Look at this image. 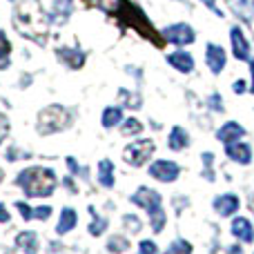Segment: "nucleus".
I'll return each instance as SVG.
<instances>
[{"label": "nucleus", "mask_w": 254, "mask_h": 254, "mask_svg": "<svg viewBox=\"0 0 254 254\" xmlns=\"http://www.w3.org/2000/svg\"><path fill=\"white\" fill-rule=\"evenodd\" d=\"M252 2H254V0H252Z\"/></svg>", "instance_id": "49530a36"}, {"label": "nucleus", "mask_w": 254, "mask_h": 254, "mask_svg": "<svg viewBox=\"0 0 254 254\" xmlns=\"http://www.w3.org/2000/svg\"><path fill=\"white\" fill-rule=\"evenodd\" d=\"M89 214H92V225H89V234H94V237H101V234L107 230V221L103 219V216H98L94 207H89Z\"/></svg>", "instance_id": "393cba45"}, {"label": "nucleus", "mask_w": 254, "mask_h": 254, "mask_svg": "<svg viewBox=\"0 0 254 254\" xmlns=\"http://www.w3.org/2000/svg\"><path fill=\"white\" fill-rule=\"evenodd\" d=\"M201 2H203V4H207V9H212L214 13H219V16H221V11L216 9V0H201Z\"/></svg>", "instance_id": "ea45409f"}, {"label": "nucleus", "mask_w": 254, "mask_h": 254, "mask_svg": "<svg viewBox=\"0 0 254 254\" xmlns=\"http://www.w3.org/2000/svg\"><path fill=\"white\" fill-rule=\"evenodd\" d=\"M163 36H165V38L170 40L172 45H179V47H185V45H192V43H194V38H196L194 29H192L190 25H185V22H176V25L165 27Z\"/></svg>", "instance_id": "6e6552de"}, {"label": "nucleus", "mask_w": 254, "mask_h": 254, "mask_svg": "<svg viewBox=\"0 0 254 254\" xmlns=\"http://www.w3.org/2000/svg\"><path fill=\"white\" fill-rule=\"evenodd\" d=\"M205 63L212 69V74H221L225 69V65H228V54H225V49L221 45L210 43L205 47Z\"/></svg>", "instance_id": "1a4fd4ad"}, {"label": "nucleus", "mask_w": 254, "mask_h": 254, "mask_svg": "<svg viewBox=\"0 0 254 254\" xmlns=\"http://www.w3.org/2000/svg\"><path fill=\"white\" fill-rule=\"evenodd\" d=\"M250 69H252V94H254V61L250 63Z\"/></svg>", "instance_id": "37998d69"}, {"label": "nucleus", "mask_w": 254, "mask_h": 254, "mask_svg": "<svg viewBox=\"0 0 254 254\" xmlns=\"http://www.w3.org/2000/svg\"><path fill=\"white\" fill-rule=\"evenodd\" d=\"M56 56L61 58L65 65H69L71 69H80L85 65V54L76 47H65V49H56Z\"/></svg>", "instance_id": "4468645a"}, {"label": "nucleus", "mask_w": 254, "mask_h": 254, "mask_svg": "<svg viewBox=\"0 0 254 254\" xmlns=\"http://www.w3.org/2000/svg\"><path fill=\"white\" fill-rule=\"evenodd\" d=\"M230 43H232V52L239 61H248L250 58V43H248L246 34L239 27H232L230 31Z\"/></svg>", "instance_id": "9d476101"}, {"label": "nucleus", "mask_w": 254, "mask_h": 254, "mask_svg": "<svg viewBox=\"0 0 254 254\" xmlns=\"http://www.w3.org/2000/svg\"><path fill=\"white\" fill-rule=\"evenodd\" d=\"M239 207L241 205H239V198L234 196V194H221V196L214 198V210H216V214H221V216L237 214Z\"/></svg>", "instance_id": "ddd939ff"}, {"label": "nucleus", "mask_w": 254, "mask_h": 254, "mask_svg": "<svg viewBox=\"0 0 254 254\" xmlns=\"http://www.w3.org/2000/svg\"><path fill=\"white\" fill-rule=\"evenodd\" d=\"M228 254H243V248L241 246H230L228 248Z\"/></svg>", "instance_id": "79ce46f5"}, {"label": "nucleus", "mask_w": 254, "mask_h": 254, "mask_svg": "<svg viewBox=\"0 0 254 254\" xmlns=\"http://www.w3.org/2000/svg\"><path fill=\"white\" fill-rule=\"evenodd\" d=\"M2 179H4V174H2V170H0V183H2Z\"/></svg>", "instance_id": "c03bdc74"}, {"label": "nucleus", "mask_w": 254, "mask_h": 254, "mask_svg": "<svg viewBox=\"0 0 254 254\" xmlns=\"http://www.w3.org/2000/svg\"><path fill=\"white\" fill-rule=\"evenodd\" d=\"M230 4H232V9L239 13V16H243V9H246L248 0H230Z\"/></svg>", "instance_id": "e433bc0d"}, {"label": "nucleus", "mask_w": 254, "mask_h": 254, "mask_svg": "<svg viewBox=\"0 0 254 254\" xmlns=\"http://www.w3.org/2000/svg\"><path fill=\"white\" fill-rule=\"evenodd\" d=\"M16 246L25 254H36L38 252V237L36 232H20L16 237Z\"/></svg>", "instance_id": "aec40b11"}, {"label": "nucleus", "mask_w": 254, "mask_h": 254, "mask_svg": "<svg viewBox=\"0 0 254 254\" xmlns=\"http://www.w3.org/2000/svg\"><path fill=\"white\" fill-rule=\"evenodd\" d=\"M16 207H18V212L22 214V219H25V221H31V219H34V210H31V207L27 205V203L18 201V203H16Z\"/></svg>", "instance_id": "473e14b6"}, {"label": "nucleus", "mask_w": 254, "mask_h": 254, "mask_svg": "<svg viewBox=\"0 0 254 254\" xmlns=\"http://www.w3.org/2000/svg\"><path fill=\"white\" fill-rule=\"evenodd\" d=\"M76 223H78V214H76V210H71V207H63L61 219H58V225H56V232L58 234L71 232V230L76 228Z\"/></svg>", "instance_id": "a211bd4d"}, {"label": "nucleus", "mask_w": 254, "mask_h": 254, "mask_svg": "<svg viewBox=\"0 0 254 254\" xmlns=\"http://www.w3.org/2000/svg\"><path fill=\"white\" fill-rule=\"evenodd\" d=\"M252 210H254V198H252Z\"/></svg>", "instance_id": "a18cd8bd"}, {"label": "nucleus", "mask_w": 254, "mask_h": 254, "mask_svg": "<svg viewBox=\"0 0 254 254\" xmlns=\"http://www.w3.org/2000/svg\"><path fill=\"white\" fill-rule=\"evenodd\" d=\"M71 9H74L71 0H56V2L52 4V16L56 18V20H65L71 13Z\"/></svg>", "instance_id": "5701e85b"}, {"label": "nucleus", "mask_w": 254, "mask_h": 254, "mask_svg": "<svg viewBox=\"0 0 254 254\" xmlns=\"http://www.w3.org/2000/svg\"><path fill=\"white\" fill-rule=\"evenodd\" d=\"M190 145V136H188V131L183 129V127H172V131H170V136H167V147L172 149V152H183L185 147Z\"/></svg>", "instance_id": "dca6fc26"}, {"label": "nucleus", "mask_w": 254, "mask_h": 254, "mask_svg": "<svg viewBox=\"0 0 254 254\" xmlns=\"http://www.w3.org/2000/svg\"><path fill=\"white\" fill-rule=\"evenodd\" d=\"M207 105H210L212 110H216V112L223 110V103H221V96H219V94H212V96L207 98Z\"/></svg>", "instance_id": "c9c22d12"}, {"label": "nucleus", "mask_w": 254, "mask_h": 254, "mask_svg": "<svg viewBox=\"0 0 254 254\" xmlns=\"http://www.w3.org/2000/svg\"><path fill=\"white\" fill-rule=\"evenodd\" d=\"M143 131V123L138 119H127L123 125H121V134L123 136H136Z\"/></svg>", "instance_id": "bb28decb"}, {"label": "nucleus", "mask_w": 254, "mask_h": 254, "mask_svg": "<svg viewBox=\"0 0 254 254\" xmlns=\"http://www.w3.org/2000/svg\"><path fill=\"white\" fill-rule=\"evenodd\" d=\"M234 92L243 94V92H246V83H243V80H237V83H234Z\"/></svg>", "instance_id": "a19ab883"}, {"label": "nucleus", "mask_w": 254, "mask_h": 254, "mask_svg": "<svg viewBox=\"0 0 254 254\" xmlns=\"http://www.w3.org/2000/svg\"><path fill=\"white\" fill-rule=\"evenodd\" d=\"M9 219H11V216H9L7 207H4L2 203H0V223H9Z\"/></svg>", "instance_id": "58836bf2"}, {"label": "nucleus", "mask_w": 254, "mask_h": 254, "mask_svg": "<svg viewBox=\"0 0 254 254\" xmlns=\"http://www.w3.org/2000/svg\"><path fill=\"white\" fill-rule=\"evenodd\" d=\"M9 52H11V45H9V40H7V34L0 31V61H7Z\"/></svg>", "instance_id": "c756f323"}, {"label": "nucleus", "mask_w": 254, "mask_h": 254, "mask_svg": "<svg viewBox=\"0 0 254 254\" xmlns=\"http://www.w3.org/2000/svg\"><path fill=\"white\" fill-rule=\"evenodd\" d=\"M225 154H228V158H232L234 163H239V165H248V163L252 161V149H250V145H246V143L225 145Z\"/></svg>", "instance_id": "f8f14e48"}, {"label": "nucleus", "mask_w": 254, "mask_h": 254, "mask_svg": "<svg viewBox=\"0 0 254 254\" xmlns=\"http://www.w3.org/2000/svg\"><path fill=\"white\" fill-rule=\"evenodd\" d=\"M101 123H103V127H107V129L121 125L123 123V107L121 105L105 107V110H103V116H101Z\"/></svg>", "instance_id": "6ab92c4d"}, {"label": "nucleus", "mask_w": 254, "mask_h": 254, "mask_svg": "<svg viewBox=\"0 0 254 254\" xmlns=\"http://www.w3.org/2000/svg\"><path fill=\"white\" fill-rule=\"evenodd\" d=\"M163 254H192V246L188 241H183V239H176Z\"/></svg>", "instance_id": "cd10ccee"}, {"label": "nucleus", "mask_w": 254, "mask_h": 254, "mask_svg": "<svg viewBox=\"0 0 254 254\" xmlns=\"http://www.w3.org/2000/svg\"><path fill=\"white\" fill-rule=\"evenodd\" d=\"M49 216H52V207L49 205H40L38 210H34V219H38V221H47Z\"/></svg>", "instance_id": "72a5a7b5"}, {"label": "nucleus", "mask_w": 254, "mask_h": 254, "mask_svg": "<svg viewBox=\"0 0 254 254\" xmlns=\"http://www.w3.org/2000/svg\"><path fill=\"white\" fill-rule=\"evenodd\" d=\"M147 174L152 176V179L161 181V183H172V181L179 179L181 167L176 165V163H172V161H165V158H161V161H154L152 165H149Z\"/></svg>", "instance_id": "0eeeda50"}, {"label": "nucleus", "mask_w": 254, "mask_h": 254, "mask_svg": "<svg viewBox=\"0 0 254 254\" xmlns=\"http://www.w3.org/2000/svg\"><path fill=\"white\" fill-rule=\"evenodd\" d=\"M7 134H9V121H7V116L0 112V143L7 138Z\"/></svg>", "instance_id": "f704fd0d"}, {"label": "nucleus", "mask_w": 254, "mask_h": 254, "mask_svg": "<svg viewBox=\"0 0 254 254\" xmlns=\"http://www.w3.org/2000/svg\"><path fill=\"white\" fill-rule=\"evenodd\" d=\"M131 203L138 207H143L145 212L149 214V221H152V230L154 232H163V228H165V210H163V203H161V194L154 192V190L145 188V185H140L138 190H136L134 194H131Z\"/></svg>", "instance_id": "7ed1b4c3"}, {"label": "nucleus", "mask_w": 254, "mask_h": 254, "mask_svg": "<svg viewBox=\"0 0 254 254\" xmlns=\"http://www.w3.org/2000/svg\"><path fill=\"white\" fill-rule=\"evenodd\" d=\"M47 22H49V18L45 16V11H43L38 0H25V2L18 4L16 27L22 31V34L29 36V38L43 40V34L47 31Z\"/></svg>", "instance_id": "f03ea898"}, {"label": "nucleus", "mask_w": 254, "mask_h": 254, "mask_svg": "<svg viewBox=\"0 0 254 254\" xmlns=\"http://www.w3.org/2000/svg\"><path fill=\"white\" fill-rule=\"evenodd\" d=\"M67 165H69L71 174H85V172L78 167V163H76V158H67Z\"/></svg>", "instance_id": "4c0bfd02"}, {"label": "nucleus", "mask_w": 254, "mask_h": 254, "mask_svg": "<svg viewBox=\"0 0 254 254\" xmlns=\"http://www.w3.org/2000/svg\"><path fill=\"white\" fill-rule=\"evenodd\" d=\"M154 152H156V145H154V140L140 138V140H136V143L127 145L125 152H123V158L129 163L131 167H140V165H145V163L152 158Z\"/></svg>", "instance_id": "39448f33"}, {"label": "nucleus", "mask_w": 254, "mask_h": 254, "mask_svg": "<svg viewBox=\"0 0 254 254\" xmlns=\"http://www.w3.org/2000/svg\"><path fill=\"white\" fill-rule=\"evenodd\" d=\"M98 183L103 188H114V163L110 158L98 163Z\"/></svg>", "instance_id": "412c9836"}, {"label": "nucleus", "mask_w": 254, "mask_h": 254, "mask_svg": "<svg viewBox=\"0 0 254 254\" xmlns=\"http://www.w3.org/2000/svg\"><path fill=\"white\" fill-rule=\"evenodd\" d=\"M232 234L239 239V241L243 243H250L254 239V230H252V223L248 219H243V216H237V219L232 221Z\"/></svg>", "instance_id": "f3484780"}, {"label": "nucleus", "mask_w": 254, "mask_h": 254, "mask_svg": "<svg viewBox=\"0 0 254 254\" xmlns=\"http://www.w3.org/2000/svg\"><path fill=\"white\" fill-rule=\"evenodd\" d=\"M138 250H140V254H156V252H158V248H156V243H154V241L145 239V241H140V243H138Z\"/></svg>", "instance_id": "7c9ffc66"}, {"label": "nucleus", "mask_w": 254, "mask_h": 254, "mask_svg": "<svg viewBox=\"0 0 254 254\" xmlns=\"http://www.w3.org/2000/svg\"><path fill=\"white\" fill-rule=\"evenodd\" d=\"M123 225L129 230V232H138L140 230V219L138 216H134V214H125L123 216Z\"/></svg>", "instance_id": "c85d7f7f"}, {"label": "nucleus", "mask_w": 254, "mask_h": 254, "mask_svg": "<svg viewBox=\"0 0 254 254\" xmlns=\"http://www.w3.org/2000/svg\"><path fill=\"white\" fill-rule=\"evenodd\" d=\"M243 134H246V129H243L241 125L234 123V121H228L225 125L219 127V131H216V138H219L221 143L230 145V143H239Z\"/></svg>", "instance_id": "9b49d317"}, {"label": "nucleus", "mask_w": 254, "mask_h": 254, "mask_svg": "<svg viewBox=\"0 0 254 254\" xmlns=\"http://www.w3.org/2000/svg\"><path fill=\"white\" fill-rule=\"evenodd\" d=\"M69 125H71V112L65 110L63 105H49V107H45V110H40L38 123H36L38 134H43V136L63 131Z\"/></svg>", "instance_id": "20e7f679"}, {"label": "nucleus", "mask_w": 254, "mask_h": 254, "mask_svg": "<svg viewBox=\"0 0 254 254\" xmlns=\"http://www.w3.org/2000/svg\"><path fill=\"white\" fill-rule=\"evenodd\" d=\"M107 250L114 252V254H121V252L129 250V241H127L125 237H119V234H114V237H110V241H107Z\"/></svg>", "instance_id": "a878e982"}, {"label": "nucleus", "mask_w": 254, "mask_h": 254, "mask_svg": "<svg viewBox=\"0 0 254 254\" xmlns=\"http://www.w3.org/2000/svg\"><path fill=\"white\" fill-rule=\"evenodd\" d=\"M119 98H121V107H129V110H138L143 105L138 94L127 92V89H119Z\"/></svg>", "instance_id": "b1692460"}, {"label": "nucleus", "mask_w": 254, "mask_h": 254, "mask_svg": "<svg viewBox=\"0 0 254 254\" xmlns=\"http://www.w3.org/2000/svg\"><path fill=\"white\" fill-rule=\"evenodd\" d=\"M16 183L29 198L52 196L56 188V174L49 167H27L16 176Z\"/></svg>", "instance_id": "f257e3e1"}, {"label": "nucleus", "mask_w": 254, "mask_h": 254, "mask_svg": "<svg viewBox=\"0 0 254 254\" xmlns=\"http://www.w3.org/2000/svg\"><path fill=\"white\" fill-rule=\"evenodd\" d=\"M123 7H125V13H123L121 20H123L127 27H134V29H138L140 34L147 36V38H152V40L156 38V31L149 29V22H147V18L143 16L140 7H134V4H129V2H123Z\"/></svg>", "instance_id": "423d86ee"}, {"label": "nucleus", "mask_w": 254, "mask_h": 254, "mask_svg": "<svg viewBox=\"0 0 254 254\" xmlns=\"http://www.w3.org/2000/svg\"><path fill=\"white\" fill-rule=\"evenodd\" d=\"M87 7L92 9H101V11L105 13H116L119 11V7L123 4V0H83Z\"/></svg>", "instance_id": "4be33fe9"}, {"label": "nucleus", "mask_w": 254, "mask_h": 254, "mask_svg": "<svg viewBox=\"0 0 254 254\" xmlns=\"http://www.w3.org/2000/svg\"><path fill=\"white\" fill-rule=\"evenodd\" d=\"M167 63H170L176 71H181V74H190V71H194V56L188 54V52L170 54V56H167Z\"/></svg>", "instance_id": "2eb2a0df"}, {"label": "nucleus", "mask_w": 254, "mask_h": 254, "mask_svg": "<svg viewBox=\"0 0 254 254\" xmlns=\"http://www.w3.org/2000/svg\"><path fill=\"white\" fill-rule=\"evenodd\" d=\"M212 161H214V154L212 152H205L203 154V163H205V176L210 181H214V172H212Z\"/></svg>", "instance_id": "2f4dec72"}]
</instances>
